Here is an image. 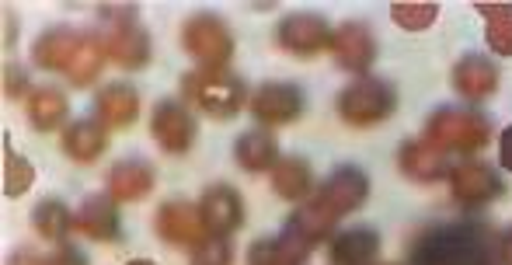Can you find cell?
Segmentation results:
<instances>
[{"label":"cell","mask_w":512,"mask_h":265,"mask_svg":"<svg viewBox=\"0 0 512 265\" xmlns=\"http://www.w3.org/2000/svg\"><path fill=\"white\" fill-rule=\"evenodd\" d=\"M370 196V178L359 168H338L328 182L317 189V196H310L290 220V231H297L307 245H317L324 241L335 224L345 217V213L359 210Z\"/></svg>","instance_id":"cell-1"},{"label":"cell","mask_w":512,"mask_h":265,"mask_svg":"<svg viewBox=\"0 0 512 265\" xmlns=\"http://www.w3.org/2000/svg\"><path fill=\"white\" fill-rule=\"evenodd\" d=\"M495 241L499 238H492V231L478 220L439 224L418 234L408 265H492Z\"/></svg>","instance_id":"cell-2"},{"label":"cell","mask_w":512,"mask_h":265,"mask_svg":"<svg viewBox=\"0 0 512 265\" xmlns=\"http://www.w3.org/2000/svg\"><path fill=\"white\" fill-rule=\"evenodd\" d=\"M182 95L209 119H234L248 102L244 81L227 70H192L182 81Z\"/></svg>","instance_id":"cell-3"},{"label":"cell","mask_w":512,"mask_h":265,"mask_svg":"<svg viewBox=\"0 0 512 265\" xmlns=\"http://www.w3.org/2000/svg\"><path fill=\"white\" fill-rule=\"evenodd\" d=\"M425 140H432L436 147H443L446 154H478L492 140V123L478 112L467 109H439L436 116L425 123Z\"/></svg>","instance_id":"cell-4"},{"label":"cell","mask_w":512,"mask_h":265,"mask_svg":"<svg viewBox=\"0 0 512 265\" xmlns=\"http://www.w3.org/2000/svg\"><path fill=\"white\" fill-rule=\"evenodd\" d=\"M394 105H398V95L391 84L380 77H359L338 95V116L349 126H377L391 116Z\"/></svg>","instance_id":"cell-5"},{"label":"cell","mask_w":512,"mask_h":265,"mask_svg":"<svg viewBox=\"0 0 512 265\" xmlns=\"http://www.w3.org/2000/svg\"><path fill=\"white\" fill-rule=\"evenodd\" d=\"M182 46L203 70H223L234 56V35L216 14H192L182 28Z\"/></svg>","instance_id":"cell-6"},{"label":"cell","mask_w":512,"mask_h":265,"mask_svg":"<svg viewBox=\"0 0 512 265\" xmlns=\"http://www.w3.org/2000/svg\"><path fill=\"white\" fill-rule=\"evenodd\" d=\"M105 53L108 60H115L126 70H140L150 60V35L140 28V21L133 18V7L126 11H105Z\"/></svg>","instance_id":"cell-7"},{"label":"cell","mask_w":512,"mask_h":265,"mask_svg":"<svg viewBox=\"0 0 512 265\" xmlns=\"http://www.w3.org/2000/svg\"><path fill=\"white\" fill-rule=\"evenodd\" d=\"M450 192L460 206H467V210L488 206L492 199L502 196L499 171L488 168V164H481V161H464L450 171Z\"/></svg>","instance_id":"cell-8"},{"label":"cell","mask_w":512,"mask_h":265,"mask_svg":"<svg viewBox=\"0 0 512 265\" xmlns=\"http://www.w3.org/2000/svg\"><path fill=\"white\" fill-rule=\"evenodd\" d=\"M331 56H335V63L342 70L363 77L373 67V60H377V39H373V32L363 21H345L331 35Z\"/></svg>","instance_id":"cell-9"},{"label":"cell","mask_w":512,"mask_h":265,"mask_svg":"<svg viewBox=\"0 0 512 265\" xmlns=\"http://www.w3.org/2000/svg\"><path fill=\"white\" fill-rule=\"evenodd\" d=\"M150 133L168 154H189L196 143V119L182 102H161L150 116Z\"/></svg>","instance_id":"cell-10"},{"label":"cell","mask_w":512,"mask_h":265,"mask_svg":"<svg viewBox=\"0 0 512 265\" xmlns=\"http://www.w3.org/2000/svg\"><path fill=\"white\" fill-rule=\"evenodd\" d=\"M279 46L290 49L293 56H317L321 49H331V28L324 18L310 11H300V14H290V18L279 21Z\"/></svg>","instance_id":"cell-11"},{"label":"cell","mask_w":512,"mask_h":265,"mask_svg":"<svg viewBox=\"0 0 512 265\" xmlns=\"http://www.w3.org/2000/svg\"><path fill=\"white\" fill-rule=\"evenodd\" d=\"M251 116L262 126H283L300 119L304 112V91L297 84H262V88L251 95Z\"/></svg>","instance_id":"cell-12"},{"label":"cell","mask_w":512,"mask_h":265,"mask_svg":"<svg viewBox=\"0 0 512 265\" xmlns=\"http://www.w3.org/2000/svg\"><path fill=\"white\" fill-rule=\"evenodd\" d=\"M157 234H161L168 245H189L196 248L199 241L206 238V220L199 213V206L192 203H182V199H171L157 210Z\"/></svg>","instance_id":"cell-13"},{"label":"cell","mask_w":512,"mask_h":265,"mask_svg":"<svg viewBox=\"0 0 512 265\" xmlns=\"http://www.w3.org/2000/svg\"><path fill=\"white\" fill-rule=\"evenodd\" d=\"M401 161V171H405L408 178H415V182H439V178H450V171L457 168V164L450 161V154H446L443 147H436L432 140H408L405 147H401L398 154Z\"/></svg>","instance_id":"cell-14"},{"label":"cell","mask_w":512,"mask_h":265,"mask_svg":"<svg viewBox=\"0 0 512 265\" xmlns=\"http://www.w3.org/2000/svg\"><path fill=\"white\" fill-rule=\"evenodd\" d=\"M199 213H203L209 234H223L227 238V234H234L244 224V199L230 185H213L199 199Z\"/></svg>","instance_id":"cell-15"},{"label":"cell","mask_w":512,"mask_h":265,"mask_svg":"<svg viewBox=\"0 0 512 265\" xmlns=\"http://www.w3.org/2000/svg\"><path fill=\"white\" fill-rule=\"evenodd\" d=\"M453 88L467 102H485L499 91V67L485 56H464L453 67Z\"/></svg>","instance_id":"cell-16"},{"label":"cell","mask_w":512,"mask_h":265,"mask_svg":"<svg viewBox=\"0 0 512 265\" xmlns=\"http://www.w3.org/2000/svg\"><path fill=\"white\" fill-rule=\"evenodd\" d=\"M310 248L297 231L276 234V238H262L248 248V265H307Z\"/></svg>","instance_id":"cell-17"},{"label":"cell","mask_w":512,"mask_h":265,"mask_svg":"<svg viewBox=\"0 0 512 265\" xmlns=\"http://www.w3.org/2000/svg\"><path fill=\"white\" fill-rule=\"evenodd\" d=\"M154 189V168L140 157H129V161H119L112 171H108V196L115 203H136L147 192Z\"/></svg>","instance_id":"cell-18"},{"label":"cell","mask_w":512,"mask_h":265,"mask_svg":"<svg viewBox=\"0 0 512 265\" xmlns=\"http://www.w3.org/2000/svg\"><path fill=\"white\" fill-rule=\"evenodd\" d=\"M380 255V238L370 227H352L331 238L328 259L331 265H373V259Z\"/></svg>","instance_id":"cell-19"},{"label":"cell","mask_w":512,"mask_h":265,"mask_svg":"<svg viewBox=\"0 0 512 265\" xmlns=\"http://www.w3.org/2000/svg\"><path fill=\"white\" fill-rule=\"evenodd\" d=\"M105 147H108V133L102 126V119H77V123H70L67 133H63V154L74 157L77 164L98 161Z\"/></svg>","instance_id":"cell-20"},{"label":"cell","mask_w":512,"mask_h":265,"mask_svg":"<svg viewBox=\"0 0 512 265\" xmlns=\"http://www.w3.org/2000/svg\"><path fill=\"white\" fill-rule=\"evenodd\" d=\"M140 116V95H136L133 84H108L98 95V119L105 126H115V130H126V126L136 123Z\"/></svg>","instance_id":"cell-21"},{"label":"cell","mask_w":512,"mask_h":265,"mask_svg":"<svg viewBox=\"0 0 512 265\" xmlns=\"http://www.w3.org/2000/svg\"><path fill=\"white\" fill-rule=\"evenodd\" d=\"M108 53H105V42L102 35L95 32H81V42H77L74 56H70V67H67V81L77 84V88H88V84L98 81L102 74Z\"/></svg>","instance_id":"cell-22"},{"label":"cell","mask_w":512,"mask_h":265,"mask_svg":"<svg viewBox=\"0 0 512 265\" xmlns=\"http://www.w3.org/2000/svg\"><path fill=\"white\" fill-rule=\"evenodd\" d=\"M74 227L84 231L91 241H115L119 238V210H115L112 196H95L81 206L74 217Z\"/></svg>","instance_id":"cell-23"},{"label":"cell","mask_w":512,"mask_h":265,"mask_svg":"<svg viewBox=\"0 0 512 265\" xmlns=\"http://www.w3.org/2000/svg\"><path fill=\"white\" fill-rule=\"evenodd\" d=\"M234 154H237V164H241L244 171L258 175V171H269L279 164V143L269 130H248L241 140H237Z\"/></svg>","instance_id":"cell-24"},{"label":"cell","mask_w":512,"mask_h":265,"mask_svg":"<svg viewBox=\"0 0 512 265\" xmlns=\"http://www.w3.org/2000/svg\"><path fill=\"white\" fill-rule=\"evenodd\" d=\"M77 42H81V32H74V28H53V32H46L39 42H35L32 56H35V63H39L42 70L67 74L70 56H74Z\"/></svg>","instance_id":"cell-25"},{"label":"cell","mask_w":512,"mask_h":265,"mask_svg":"<svg viewBox=\"0 0 512 265\" xmlns=\"http://www.w3.org/2000/svg\"><path fill=\"white\" fill-rule=\"evenodd\" d=\"M272 189H276L279 199L286 203H297V199H307L310 189H314V171L304 157H283V161L272 168Z\"/></svg>","instance_id":"cell-26"},{"label":"cell","mask_w":512,"mask_h":265,"mask_svg":"<svg viewBox=\"0 0 512 265\" xmlns=\"http://www.w3.org/2000/svg\"><path fill=\"white\" fill-rule=\"evenodd\" d=\"M25 109H28V119H32L35 130L49 133V130H56V126H63L70 105H67V95H63V91L35 88L32 95L25 98Z\"/></svg>","instance_id":"cell-27"},{"label":"cell","mask_w":512,"mask_h":265,"mask_svg":"<svg viewBox=\"0 0 512 265\" xmlns=\"http://www.w3.org/2000/svg\"><path fill=\"white\" fill-rule=\"evenodd\" d=\"M488 25V46L495 56H512V4H478Z\"/></svg>","instance_id":"cell-28"},{"label":"cell","mask_w":512,"mask_h":265,"mask_svg":"<svg viewBox=\"0 0 512 265\" xmlns=\"http://www.w3.org/2000/svg\"><path fill=\"white\" fill-rule=\"evenodd\" d=\"M32 227L46 241H60V238H67V231L74 227V217H70V210L60 203V199H46V203L35 206Z\"/></svg>","instance_id":"cell-29"},{"label":"cell","mask_w":512,"mask_h":265,"mask_svg":"<svg viewBox=\"0 0 512 265\" xmlns=\"http://www.w3.org/2000/svg\"><path fill=\"white\" fill-rule=\"evenodd\" d=\"M391 18H394V25L408 28V32H422V28H429L432 21L439 18V7L418 4V0H401V4L391 7Z\"/></svg>","instance_id":"cell-30"},{"label":"cell","mask_w":512,"mask_h":265,"mask_svg":"<svg viewBox=\"0 0 512 265\" xmlns=\"http://www.w3.org/2000/svg\"><path fill=\"white\" fill-rule=\"evenodd\" d=\"M32 178H35L32 164H28L21 154H14V150H7V157H4V196H11V199L25 196L28 185H32Z\"/></svg>","instance_id":"cell-31"},{"label":"cell","mask_w":512,"mask_h":265,"mask_svg":"<svg viewBox=\"0 0 512 265\" xmlns=\"http://www.w3.org/2000/svg\"><path fill=\"white\" fill-rule=\"evenodd\" d=\"M234 252H230V241L223 234H206L196 248H192V265H230Z\"/></svg>","instance_id":"cell-32"},{"label":"cell","mask_w":512,"mask_h":265,"mask_svg":"<svg viewBox=\"0 0 512 265\" xmlns=\"http://www.w3.org/2000/svg\"><path fill=\"white\" fill-rule=\"evenodd\" d=\"M4 91H7V98L32 95V91H28V81H25V70H21V67H7V74H4Z\"/></svg>","instance_id":"cell-33"},{"label":"cell","mask_w":512,"mask_h":265,"mask_svg":"<svg viewBox=\"0 0 512 265\" xmlns=\"http://www.w3.org/2000/svg\"><path fill=\"white\" fill-rule=\"evenodd\" d=\"M49 265H88V259H84L81 248L74 245H63L56 255H49Z\"/></svg>","instance_id":"cell-34"},{"label":"cell","mask_w":512,"mask_h":265,"mask_svg":"<svg viewBox=\"0 0 512 265\" xmlns=\"http://www.w3.org/2000/svg\"><path fill=\"white\" fill-rule=\"evenodd\" d=\"M492 265H512V231H506L499 241H495V259H492Z\"/></svg>","instance_id":"cell-35"},{"label":"cell","mask_w":512,"mask_h":265,"mask_svg":"<svg viewBox=\"0 0 512 265\" xmlns=\"http://www.w3.org/2000/svg\"><path fill=\"white\" fill-rule=\"evenodd\" d=\"M499 161H502V168L512 171V126H506L499 136Z\"/></svg>","instance_id":"cell-36"},{"label":"cell","mask_w":512,"mask_h":265,"mask_svg":"<svg viewBox=\"0 0 512 265\" xmlns=\"http://www.w3.org/2000/svg\"><path fill=\"white\" fill-rule=\"evenodd\" d=\"M7 265H49V259H39V255H32V252H18Z\"/></svg>","instance_id":"cell-37"},{"label":"cell","mask_w":512,"mask_h":265,"mask_svg":"<svg viewBox=\"0 0 512 265\" xmlns=\"http://www.w3.org/2000/svg\"><path fill=\"white\" fill-rule=\"evenodd\" d=\"M126 265H157V262H150V259H133V262H126Z\"/></svg>","instance_id":"cell-38"}]
</instances>
